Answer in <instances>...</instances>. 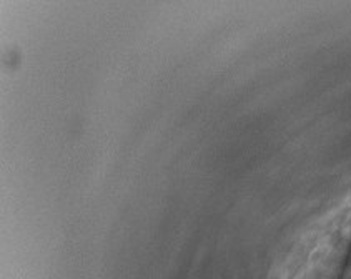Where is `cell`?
Returning <instances> with one entry per match:
<instances>
[{
	"label": "cell",
	"instance_id": "obj_1",
	"mask_svg": "<svg viewBox=\"0 0 351 279\" xmlns=\"http://www.w3.org/2000/svg\"><path fill=\"white\" fill-rule=\"evenodd\" d=\"M351 243V195L315 221L290 259L287 279H337Z\"/></svg>",
	"mask_w": 351,
	"mask_h": 279
}]
</instances>
